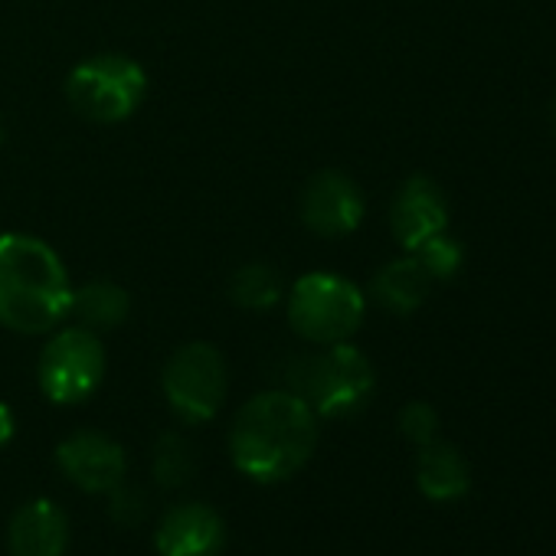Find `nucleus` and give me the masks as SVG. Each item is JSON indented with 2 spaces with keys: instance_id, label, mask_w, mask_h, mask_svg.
<instances>
[{
  "instance_id": "obj_1",
  "label": "nucleus",
  "mask_w": 556,
  "mask_h": 556,
  "mask_svg": "<svg viewBox=\"0 0 556 556\" xmlns=\"http://www.w3.org/2000/svg\"><path fill=\"white\" fill-rule=\"evenodd\" d=\"M318 448V416L292 390H268L252 396L232 422V465L258 481H286L308 465Z\"/></svg>"
},
{
  "instance_id": "obj_2",
  "label": "nucleus",
  "mask_w": 556,
  "mask_h": 556,
  "mask_svg": "<svg viewBox=\"0 0 556 556\" xmlns=\"http://www.w3.org/2000/svg\"><path fill=\"white\" fill-rule=\"evenodd\" d=\"M73 282L60 252L30 232H0V325L47 334L70 318Z\"/></svg>"
},
{
  "instance_id": "obj_3",
  "label": "nucleus",
  "mask_w": 556,
  "mask_h": 556,
  "mask_svg": "<svg viewBox=\"0 0 556 556\" xmlns=\"http://www.w3.org/2000/svg\"><path fill=\"white\" fill-rule=\"evenodd\" d=\"M374 364L354 344H328L318 354L295 357L289 364V390L302 396L315 416L344 419L367 406L374 396Z\"/></svg>"
},
{
  "instance_id": "obj_4",
  "label": "nucleus",
  "mask_w": 556,
  "mask_h": 556,
  "mask_svg": "<svg viewBox=\"0 0 556 556\" xmlns=\"http://www.w3.org/2000/svg\"><path fill=\"white\" fill-rule=\"evenodd\" d=\"M367 299L344 275L308 271L289 292V325L318 348L351 341L364 325Z\"/></svg>"
},
{
  "instance_id": "obj_5",
  "label": "nucleus",
  "mask_w": 556,
  "mask_h": 556,
  "mask_svg": "<svg viewBox=\"0 0 556 556\" xmlns=\"http://www.w3.org/2000/svg\"><path fill=\"white\" fill-rule=\"evenodd\" d=\"M148 96L144 70L122 53H99L83 60L66 79V99L76 115L115 125L131 118Z\"/></svg>"
},
{
  "instance_id": "obj_6",
  "label": "nucleus",
  "mask_w": 556,
  "mask_h": 556,
  "mask_svg": "<svg viewBox=\"0 0 556 556\" xmlns=\"http://www.w3.org/2000/svg\"><path fill=\"white\" fill-rule=\"evenodd\" d=\"M105 377V348L96 331L76 325L56 331L40 351L37 380L50 403L76 406L86 403Z\"/></svg>"
},
{
  "instance_id": "obj_7",
  "label": "nucleus",
  "mask_w": 556,
  "mask_h": 556,
  "mask_svg": "<svg viewBox=\"0 0 556 556\" xmlns=\"http://www.w3.org/2000/svg\"><path fill=\"white\" fill-rule=\"evenodd\" d=\"M226 361L213 344L193 341L170 354L161 374L164 396L184 422H210L226 400Z\"/></svg>"
},
{
  "instance_id": "obj_8",
  "label": "nucleus",
  "mask_w": 556,
  "mask_h": 556,
  "mask_svg": "<svg viewBox=\"0 0 556 556\" xmlns=\"http://www.w3.org/2000/svg\"><path fill=\"white\" fill-rule=\"evenodd\" d=\"M364 190L344 170H318L302 190V223L325 239L351 236L364 223Z\"/></svg>"
},
{
  "instance_id": "obj_9",
  "label": "nucleus",
  "mask_w": 556,
  "mask_h": 556,
  "mask_svg": "<svg viewBox=\"0 0 556 556\" xmlns=\"http://www.w3.org/2000/svg\"><path fill=\"white\" fill-rule=\"evenodd\" d=\"M63 475L89 494H109L125 481V452L115 439L102 432H73L56 448Z\"/></svg>"
},
{
  "instance_id": "obj_10",
  "label": "nucleus",
  "mask_w": 556,
  "mask_h": 556,
  "mask_svg": "<svg viewBox=\"0 0 556 556\" xmlns=\"http://www.w3.org/2000/svg\"><path fill=\"white\" fill-rule=\"evenodd\" d=\"M390 223H393L396 242L406 252H416L426 239L445 232L448 203H445L442 187L426 174H413L409 180H403L390 210Z\"/></svg>"
},
{
  "instance_id": "obj_11",
  "label": "nucleus",
  "mask_w": 556,
  "mask_h": 556,
  "mask_svg": "<svg viewBox=\"0 0 556 556\" xmlns=\"http://www.w3.org/2000/svg\"><path fill=\"white\" fill-rule=\"evenodd\" d=\"M226 540L223 520L206 504H177L157 527L154 546L161 556H219Z\"/></svg>"
},
{
  "instance_id": "obj_12",
  "label": "nucleus",
  "mask_w": 556,
  "mask_h": 556,
  "mask_svg": "<svg viewBox=\"0 0 556 556\" xmlns=\"http://www.w3.org/2000/svg\"><path fill=\"white\" fill-rule=\"evenodd\" d=\"M8 540L14 556H63L70 543V520L60 504L37 497L14 514Z\"/></svg>"
},
{
  "instance_id": "obj_13",
  "label": "nucleus",
  "mask_w": 556,
  "mask_h": 556,
  "mask_svg": "<svg viewBox=\"0 0 556 556\" xmlns=\"http://www.w3.org/2000/svg\"><path fill=\"white\" fill-rule=\"evenodd\" d=\"M432 278L429 271L419 265V258L409 252L406 258H393L387 262L370 282V299L387 308L390 315H413L422 308V302L429 299Z\"/></svg>"
},
{
  "instance_id": "obj_14",
  "label": "nucleus",
  "mask_w": 556,
  "mask_h": 556,
  "mask_svg": "<svg viewBox=\"0 0 556 556\" xmlns=\"http://www.w3.org/2000/svg\"><path fill=\"white\" fill-rule=\"evenodd\" d=\"M416 484H419V491L429 501H439V504L465 497L468 488H471V475H468L465 455L455 445L432 439L429 445L419 448V458H416Z\"/></svg>"
},
{
  "instance_id": "obj_15",
  "label": "nucleus",
  "mask_w": 556,
  "mask_h": 556,
  "mask_svg": "<svg viewBox=\"0 0 556 556\" xmlns=\"http://www.w3.org/2000/svg\"><path fill=\"white\" fill-rule=\"evenodd\" d=\"M70 315L89 328V331H112L118 325L128 321L131 315V295L118 286L109 282V278H96V282H86L79 289H73V302H70Z\"/></svg>"
},
{
  "instance_id": "obj_16",
  "label": "nucleus",
  "mask_w": 556,
  "mask_h": 556,
  "mask_svg": "<svg viewBox=\"0 0 556 556\" xmlns=\"http://www.w3.org/2000/svg\"><path fill=\"white\" fill-rule=\"evenodd\" d=\"M229 299L245 312H268L286 299V282L275 265L245 262L229 278Z\"/></svg>"
},
{
  "instance_id": "obj_17",
  "label": "nucleus",
  "mask_w": 556,
  "mask_h": 556,
  "mask_svg": "<svg viewBox=\"0 0 556 556\" xmlns=\"http://www.w3.org/2000/svg\"><path fill=\"white\" fill-rule=\"evenodd\" d=\"M197 458L190 442H184L177 432H164L154 445V478L164 488H180L184 481L193 478Z\"/></svg>"
},
{
  "instance_id": "obj_18",
  "label": "nucleus",
  "mask_w": 556,
  "mask_h": 556,
  "mask_svg": "<svg viewBox=\"0 0 556 556\" xmlns=\"http://www.w3.org/2000/svg\"><path fill=\"white\" fill-rule=\"evenodd\" d=\"M413 255H416L419 265L429 271L432 282H448V278L458 275V268H462V262H465V249H462L452 236H445V232L426 239Z\"/></svg>"
},
{
  "instance_id": "obj_19",
  "label": "nucleus",
  "mask_w": 556,
  "mask_h": 556,
  "mask_svg": "<svg viewBox=\"0 0 556 556\" xmlns=\"http://www.w3.org/2000/svg\"><path fill=\"white\" fill-rule=\"evenodd\" d=\"M400 432L413 442V445H429L435 435H439V413L422 403V400H413L400 409Z\"/></svg>"
},
{
  "instance_id": "obj_20",
  "label": "nucleus",
  "mask_w": 556,
  "mask_h": 556,
  "mask_svg": "<svg viewBox=\"0 0 556 556\" xmlns=\"http://www.w3.org/2000/svg\"><path fill=\"white\" fill-rule=\"evenodd\" d=\"M109 497H112V517L118 523H128V527L141 523V517H144V494L141 491L118 484L115 491H109Z\"/></svg>"
},
{
  "instance_id": "obj_21",
  "label": "nucleus",
  "mask_w": 556,
  "mask_h": 556,
  "mask_svg": "<svg viewBox=\"0 0 556 556\" xmlns=\"http://www.w3.org/2000/svg\"><path fill=\"white\" fill-rule=\"evenodd\" d=\"M14 429H17V422H14L11 406H8V403H0V448H4V445L14 439Z\"/></svg>"
},
{
  "instance_id": "obj_22",
  "label": "nucleus",
  "mask_w": 556,
  "mask_h": 556,
  "mask_svg": "<svg viewBox=\"0 0 556 556\" xmlns=\"http://www.w3.org/2000/svg\"><path fill=\"white\" fill-rule=\"evenodd\" d=\"M553 128H556V99H553Z\"/></svg>"
},
{
  "instance_id": "obj_23",
  "label": "nucleus",
  "mask_w": 556,
  "mask_h": 556,
  "mask_svg": "<svg viewBox=\"0 0 556 556\" xmlns=\"http://www.w3.org/2000/svg\"><path fill=\"white\" fill-rule=\"evenodd\" d=\"M0 144H4V125H0Z\"/></svg>"
}]
</instances>
